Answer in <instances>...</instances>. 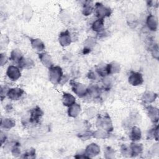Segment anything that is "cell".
<instances>
[{"label": "cell", "instance_id": "1", "mask_svg": "<svg viewBox=\"0 0 159 159\" xmlns=\"http://www.w3.org/2000/svg\"><path fill=\"white\" fill-rule=\"evenodd\" d=\"M63 71L61 67L58 66H53L49 68L48 70V78L49 80L54 84L60 83L62 80Z\"/></svg>", "mask_w": 159, "mask_h": 159}, {"label": "cell", "instance_id": "2", "mask_svg": "<svg viewBox=\"0 0 159 159\" xmlns=\"http://www.w3.org/2000/svg\"><path fill=\"white\" fill-rule=\"evenodd\" d=\"M97 124L99 127V129H101L108 132H111L113 130V125L111 120L109 116L107 115L100 117L98 119Z\"/></svg>", "mask_w": 159, "mask_h": 159}, {"label": "cell", "instance_id": "3", "mask_svg": "<svg viewBox=\"0 0 159 159\" xmlns=\"http://www.w3.org/2000/svg\"><path fill=\"white\" fill-rule=\"evenodd\" d=\"M71 86L73 91L80 98H83L88 94V88L81 83L71 81Z\"/></svg>", "mask_w": 159, "mask_h": 159}, {"label": "cell", "instance_id": "4", "mask_svg": "<svg viewBox=\"0 0 159 159\" xmlns=\"http://www.w3.org/2000/svg\"><path fill=\"white\" fill-rule=\"evenodd\" d=\"M96 14L99 19H104L111 15V10L109 7L105 6L102 3L97 2L96 3Z\"/></svg>", "mask_w": 159, "mask_h": 159}, {"label": "cell", "instance_id": "5", "mask_svg": "<svg viewBox=\"0 0 159 159\" xmlns=\"http://www.w3.org/2000/svg\"><path fill=\"white\" fill-rule=\"evenodd\" d=\"M6 75L12 81H16L20 77L21 73L19 68L14 65H10L7 69Z\"/></svg>", "mask_w": 159, "mask_h": 159}, {"label": "cell", "instance_id": "6", "mask_svg": "<svg viewBox=\"0 0 159 159\" xmlns=\"http://www.w3.org/2000/svg\"><path fill=\"white\" fill-rule=\"evenodd\" d=\"M143 81L142 75L138 72H132L129 76V82L133 86H138Z\"/></svg>", "mask_w": 159, "mask_h": 159}, {"label": "cell", "instance_id": "7", "mask_svg": "<svg viewBox=\"0 0 159 159\" xmlns=\"http://www.w3.org/2000/svg\"><path fill=\"white\" fill-rule=\"evenodd\" d=\"M24 93V90L20 88H13L9 89L7 95L12 100H17L23 95Z\"/></svg>", "mask_w": 159, "mask_h": 159}, {"label": "cell", "instance_id": "8", "mask_svg": "<svg viewBox=\"0 0 159 159\" xmlns=\"http://www.w3.org/2000/svg\"><path fill=\"white\" fill-rule=\"evenodd\" d=\"M84 153L89 158L96 156L100 153V147L96 143H92L87 146Z\"/></svg>", "mask_w": 159, "mask_h": 159}, {"label": "cell", "instance_id": "9", "mask_svg": "<svg viewBox=\"0 0 159 159\" xmlns=\"http://www.w3.org/2000/svg\"><path fill=\"white\" fill-rule=\"evenodd\" d=\"M59 42L63 47H66L69 45L71 42V37L70 34L68 30L60 33L58 37Z\"/></svg>", "mask_w": 159, "mask_h": 159}, {"label": "cell", "instance_id": "10", "mask_svg": "<svg viewBox=\"0 0 159 159\" xmlns=\"http://www.w3.org/2000/svg\"><path fill=\"white\" fill-rule=\"evenodd\" d=\"M39 57L40 61L45 66L48 68L53 66V60L50 54L46 52H43L40 53Z\"/></svg>", "mask_w": 159, "mask_h": 159}, {"label": "cell", "instance_id": "11", "mask_svg": "<svg viewBox=\"0 0 159 159\" xmlns=\"http://www.w3.org/2000/svg\"><path fill=\"white\" fill-rule=\"evenodd\" d=\"M147 110L150 120L154 123L157 122L159 119V111L158 108L150 106L147 108Z\"/></svg>", "mask_w": 159, "mask_h": 159}, {"label": "cell", "instance_id": "12", "mask_svg": "<svg viewBox=\"0 0 159 159\" xmlns=\"http://www.w3.org/2000/svg\"><path fill=\"white\" fill-rule=\"evenodd\" d=\"M43 112L41 109L39 107H36L30 111V120L31 122H37L41 116L43 115Z\"/></svg>", "mask_w": 159, "mask_h": 159}, {"label": "cell", "instance_id": "13", "mask_svg": "<svg viewBox=\"0 0 159 159\" xmlns=\"http://www.w3.org/2000/svg\"><path fill=\"white\" fill-rule=\"evenodd\" d=\"M147 25L150 30H157L158 26V21L157 18L153 15H150L147 19Z\"/></svg>", "mask_w": 159, "mask_h": 159}, {"label": "cell", "instance_id": "14", "mask_svg": "<svg viewBox=\"0 0 159 159\" xmlns=\"http://www.w3.org/2000/svg\"><path fill=\"white\" fill-rule=\"evenodd\" d=\"M63 104L68 107H70L75 103V98L70 93H65L62 97Z\"/></svg>", "mask_w": 159, "mask_h": 159}, {"label": "cell", "instance_id": "15", "mask_svg": "<svg viewBox=\"0 0 159 159\" xmlns=\"http://www.w3.org/2000/svg\"><path fill=\"white\" fill-rule=\"evenodd\" d=\"M30 43L33 49L37 52H42L45 48L44 43L39 39H31Z\"/></svg>", "mask_w": 159, "mask_h": 159}, {"label": "cell", "instance_id": "16", "mask_svg": "<svg viewBox=\"0 0 159 159\" xmlns=\"http://www.w3.org/2000/svg\"><path fill=\"white\" fill-rule=\"evenodd\" d=\"M131 151V156L135 157L140 154L143 150V145L141 143H132L130 146Z\"/></svg>", "mask_w": 159, "mask_h": 159}, {"label": "cell", "instance_id": "17", "mask_svg": "<svg viewBox=\"0 0 159 159\" xmlns=\"http://www.w3.org/2000/svg\"><path fill=\"white\" fill-rule=\"evenodd\" d=\"M81 111V106L76 103H75L70 107L68 110V114L69 116L71 117H77Z\"/></svg>", "mask_w": 159, "mask_h": 159}, {"label": "cell", "instance_id": "18", "mask_svg": "<svg viewBox=\"0 0 159 159\" xmlns=\"http://www.w3.org/2000/svg\"><path fill=\"white\" fill-rule=\"evenodd\" d=\"M18 65L21 68H29L34 65V62L32 59L29 58L22 57L18 63Z\"/></svg>", "mask_w": 159, "mask_h": 159}, {"label": "cell", "instance_id": "19", "mask_svg": "<svg viewBox=\"0 0 159 159\" xmlns=\"http://www.w3.org/2000/svg\"><path fill=\"white\" fill-rule=\"evenodd\" d=\"M107 68L108 75L117 73L120 72V65L116 61H112L109 64L107 65Z\"/></svg>", "mask_w": 159, "mask_h": 159}, {"label": "cell", "instance_id": "20", "mask_svg": "<svg viewBox=\"0 0 159 159\" xmlns=\"http://www.w3.org/2000/svg\"><path fill=\"white\" fill-rule=\"evenodd\" d=\"M141 136H142V133H141L140 129L136 126L133 127L132 128L130 135V137L131 140L134 142H137L141 139Z\"/></svg>", "mask_w": 159, "mask_h": 159}, {"label": "cell", "instance_id": "21", "mask_svg": "<svg viewBox=\"0 0 159 159\" xmlns=\"http://www.w3.org/2000/svg\"><path fill=\"white\" fill-rule=\"evenodd\" d=\"M16 122L14 120L9 118H4L1 119V128L5 129H10L14 127Z\"/></svg>", "mask_w": 159, "mask_h": 159}, {"label": "cell", "instance_id": "22", "mask_svg": "<svg viewBox=\"0 0 159 159\" xmlns=\"http://www.w3.org/2000/svg\"><path fill=\"white\" fill-rule=\"evenodd\" d=\"M157 95L155 93H153L152 91H147L143 94L142 99L145 102L151 103L155 100V99L157 98Z\"/></svg>", "mask_w": 159, "mask_h": 159}, {"label": "cell", "instance_id": "23", "mask_svg": "<svg viewBox=\"0 0 159 159\" xmlns=\"http://www.w3.org/2000/svg\"><path fill=\"white\" fill-rule=\"evenodd\" d=\"M104 20L103 19H98L96 20L92 24V29L97 32H100L103 30Z\"/></svg>", "mask_w": 159, "mask_h": 159}, {"label": "cell", "instance_id": "24", "mask_svg": "<svg viewBox=\"0 0 159 159\" xmlns=\"http://www.w3.org/2000/svg\"><path fill=\"white\" fill-rule=\"evenodd\" d=\"M22 52H20V50L17 49V48H16V49H14L11 53V57H10V59L14 61V62H16V63H19V61L22 59Z\"/></svg>", "mask_w": 159, "mask_h": 159}, {"label": "cell", "instance_id": "25", "mask_svg": "<svg viewBox=\"0 0 159 159\" xmlns=\"http://www.w3.org/2000/svg\"><path fill=\"white\" fill-rule=\"evenodd\" d=\"M101 90L97 85H93L88 88V94L93 98H97L99 96Z\"/></svg>", "mask_w": 159, "mask_h": 159}, {"label": "cell", "instance_id": "26", "mask_svg": "<svg viewBox=\"0 0 159 159\" xmlns=\"http://www.w3.org/2000/svg\"><path fill=\"white\" fill-rule=\"evenodd\" d=\"M93 11V6L92 2L86 1L83 7V14L84 16L90 15Z\"/></svg>", "mask_w": 159, "mask_h": 159}, {"label": "cell", "instance_id": "27", "mask_svg": "<svg viewBox=\"0 0 159 159\" xmlns=\"http://www.w3.org/2000/svg\"><path fill=\"white\" fill-rule=\"evenodd\" d=\"M109 132L101 129H99L93 132V137L97 139H106L109 137Z\"/></svg>", "mask_w": 159, "mask_h": 159}, {"label": "cell", "instance_id": "28", "mask_svg": "<svg viewBox=\"0 0 159 159\" xmlns=\"http://www.w3.org/2000/svg\"><path fill=\"white\" fill-rule=\"evenodd\" d=\"M96 72L98 75H101V76L106 77L108 75V71H107V65H99L96 68Z\"/></svg>", "mask_w": 159, "mask_h": 159}, {"label": "cell", "instance_id": "29", "mask_svg": "<svg viewBox=\"0 0 159 159\" xmlns=\"http://www.w3.org/2000/svg\"><path fill=\"white\" fill-rule=\"evenodd\" d=\"M148 137L150 139L154 138L156 140H158V126H156L152 130H150L148 132Z\"/></svg>", "mask_w": 159, "mask_h": 159}, {"label": "cell", "instance_id": "30", "mask_svg": "<svg viewBox=\"0 0 159 159\" xmlns=\"http://www.w3.org/2000/svg\"><path fill=\"white\" fill-rule=\"evenodd\" d=\"M96 43V40L94 38L89 37L84 42V48L89 49L91 50V48L92 47L94 46Z\"/></svg>", "mask_w": 159, "mask_h": 159}, {"label": "cell", "instance_id": "31", "mask_svg": "<svg viewBox=\"0 0 159 159\" xmlns=\"http://www.w3.org/2000/svg\"><path fill=\"white\" fill-rule=\"evenodd\" d=\"M114 150L110 147H107L104 151V154H105V157L106 158H112L114 157Z\"/></svg>", "mask_w": 159, "mask_h": 159}, {"label": "cell", "instance_id": "32", "mask_svg": "<svg viewBox=\"0 0 159 159\" xmlns=\"http://www.w3.org/2000/svg\"><path fill=\"white\" fill-rule=\"evenodd\" d=\"M121 153L125 157L131 156V151L130 147H128L126 145H123L121 147Z\"/></svg>", "mask_w": 159, "mask_h": 159}, {"label": "cell", "instance_id": "33", "mask_svg": "<svg viewBox=\"0 0 159 159\" xmlns=\"http://www.w3.org/2000/svg\"><path fill=\"white\" fill-rule=\"evenodd\" d=\"M86 114L89 118H92L96 114V110L94 107H89L87 109Z\"/></svg>", "mask_w": 159, "mask_h": 159}, {"label": "cell", "instance_id": "34", "mask_svg": "<svg viewBox=\"0 0 159 159\" xmlns=\"http://www.w3.org/2000/svg\"><path fill=\"white\" fill-rule=\"evenodd\" d=\"M92 136H93V133H92L90 131H86L83 134H81V135L79 137L83 139V140H87L88 139L90 138Z\"/></svg>", "mask_w": 159, "mask_h": 159}, {"label": "cell", "instance_id": "35", "mask_svg": "<svg viewBox=\"0 0 159 159\" xmlns=\"http://www.w3.org/2000/svg\"><path fill=\"white\" fill-rule=\"evenodd\" d=\"M152 53L154 58L158 59V48L157 44H155L152 48Z\"/></svg>", "mask_w": 159, "mask_h": 159}, {"label": "cell", "instance_id": "36", "mask_svg": "<svg viewBox=\"0 0 159 159\" xmlns=\"http://www.w3.org/2000/svg\"><path fill=\"white\" fill-rule=\"evenodd\" d=\"M7 57L6 55V54L1 53V57H0V63L1 66H3L4 64H6L7 61Z\"/></svg>", "mask_w": 159, "mask_h": 159}, {"label": "cell", "instance_id": "37", "mask_svg": "<svg viewBox=\"0 0 159 159\" xmlns=\"http://www.w3.org/2000/svg\"><path fill=\"white\" fill-rule=\"evenodd\" d=\"M103 83H104V84H105L106 87H109V86H111L112 84V80L110 78L107 77V76L104 77Z\"/></svg>", "mask_w": 159, "mask_h": 159}, {"label": "cell", "instance_id": "38", "mask_svg": "<svg viewBox=\"0 0 159 159\" xmlns=\"http://www.w3.org/2000/svg\"><path fill=\"white\" fill-rule=\"evenodd\" d=\"M88 76L89 79L91 80H96L98 78V73H96L93 71H90L88 75Z\"/></svg>", "mask_w": 159, "mask_h": 159}, {"label": "cell", "instance_id": "39", "mask_svg": "<svg viewBox=\"0 0 159 159\" xmlns=\"http://www.w3.org/2000/svg\"><path fill=\"white\" fill-rule=\"evenodd\" d=\"M12 153L13 155L17 157V156L19 155V154L20 153V150H19V149L17 147H16L15 146V147H14L12 148Z\"/></svg>", "mask_w": 159, "mask_h": 159}, {"label": "cell", "instance_id": "40", "mask_svg": "<svg viewBox=\"0 0 159 159\" xmlns=\"http://www.w3.org/2000/svg\"><path fill=\"white\" fill-rule=\"evenodd\" d=\"M6 139V136L5 135V134H2V132H1V143L2 145V143L5 142Z\"/></svg>", "mask_w": 159, "mask_h": 159}]
</instances>
